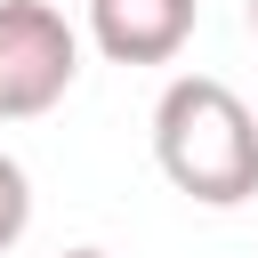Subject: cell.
I'll use <instances>...</instances> for the list:
<instances>
[{"label":"cell","mask_w":258,"mask_h":258,"mask_svg":"<svg viewBox=\"0 0 258 258\" xmlns=\"http://www.w3.org/2000/svg\"><path fill=\"white\" fill-rule=\"evenodd\" d=\"M202 0H89V40L113 64H169L194 40Z\"/></svg>","instance_id":"obj_3"},{"label":"cell","mask_w":258,"mask_h":258,"mask_svg":"<svg viewBox=\"0 0 258 258\" xmlns=\"http://www.w3.org/2000/svg\"><path fill=\"white\" fill-rule=\"evenodd\" d=\"M81 73V32L48 0H0V121L48 113Z\"/></svg>","instance_id":"obj_2"},{"label":"cell","mask_w":258,"mask_h":258,"mask_svg":"<svg viewBox=\"0 0 258 258\" xmlns=\"http://www.w3.org/2000/svg\"><path fill=\"white\" fill-rule=\"evenodd\" d=\"M24 226H32V177L16 153H0V258L24 242Z\"/></svg>","instance_id":"obj_4"},{"label":"cell","mask_w":258,"mask_h":258,"mask_svg":"<svg viewBox=\"0 0 258 258\" xmlns=\"http://www.w3.org/2000/svg\"><path fill=\"white\" fill-rule=\"evenodd\" d=\"M56 258H113V250H56Z\"/></svg>","instance_id":"obj_5"},{"label":"cell","mask_w":258,"mask_h":258,"mask_svg":"<svg viewBox=\"0 0 258 258\" xmlns=\"http://www.w3.org/2000/svg\"><path fill=\"white\" fill-rule=\"evenodd\" d=\"M153 161L161 177L202 202V210H234L258 194V113L210 81V73H177L153 105Z\"/></svg>","instance_id":"obj_1"},{"label":"cell","mask_w":258,"mask_h":258,"mask_svg":"<svg viewBox=\"0 0 258 258\" xmlns=\"http://www.w3.org/2000/svg\"><path fill=\"white\" fill-rule=\"evenodd\" d=\"M250 32H258V0H250Z\"/></svg>","instance_id":"obj_6"}]
</instances>
